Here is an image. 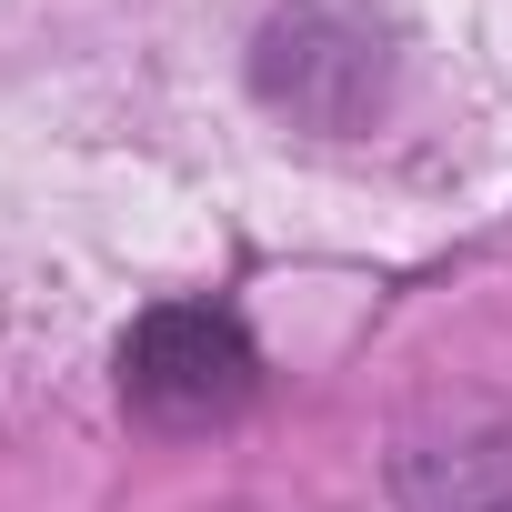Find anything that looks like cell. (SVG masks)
Segmentation results:
<instances>
[{"label":"cell","instance_id":"1","mask_svg":"<svg viewBox=\"0 0 512 512\" xmlns=\"http://www.w3.org/2000/svg\"><path fill=\"white\" fill-rule=\"evenodd\" d=\"M251 382H262V352H251V332L211 302H161L121 332V402L161 432H211L251 402Z\"/></svg>","mask_w":512,"mask_h":512}]
</instances>
